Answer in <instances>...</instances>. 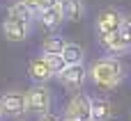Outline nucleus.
I'll return each mask as SVG.
<instances>
[{"mask_svg":"<svg viewBox=\"0 0 131 121\" xmlns=\"http://www.w3.org/2000/svg\"><path fill=\"white\" fill-rule=\"evenodd\" d=\"M88 78H90L99 89H115V87H120V85L124 82L127 71H124V64H122L117 57L108 55V57H99V59H94V62L90 64Z\"/></svg>","mask_w":131,"mask_h":121,"instance_id":"f257e3e1","label":"nucleus"},{"mask_svg":"<svg viewBox=\"0 0 131 121\" xmlns=\"http://www.w3.org/2000/svg\"><path fill=\"white\" fill-rule=\"evenodd\" d=\"M124 21H127V16H124L117 7H104V9L97 14V21H94L97 34H99V37H106V34L120 32L122 25H124Z\"/></svg>","mask_w":131,"mask_h":121,"instance_id":"f03ea898","label":"nucleus"},{"mask_svg":"<svg viewBox=\"0 0 131 121\" xmlns=\"http://www.w3.org/2000/svg\"><path fill=\"white\" fill-rule=\"evenodd\" d=\"M25 98H28V112L32 114H48L51 112V105H53V94L46 85H32L28 92H25Z\"/></svg>","mask_w":131,"mask_h":121,"instance_id":"7ed1b4c3","label":"nucleus"},{"mask_svg":"<svg viewBox=\"0 0 131 121\" xmlns=\"http://www.w3.org/2000/svg\"><path fill=\"white\" fill-rule=\"evenodd\" d=\"M62 117L78 119V121H92V96H88L85 92L71 94L69 103L64 105V114Z\"/></svg>","mask_w":131,"mask_h":121,"instance_id":"20e7f679","label":"nucleus"},{"mask_svg":"<svg viewBox=\"0 0 131 121\" xmlns=\"http://www.w3.org/2000/svg\"><path fill=\"white\" fill-rule=\"evenodd\" d=\"M0 110L5 112V117H21V114H25L28 112L25 92H21V89L2 92V96H0Z\"/></svg>","mask_w":131,"mask_h":121,"instance_id":"39448f33","label":"nucleus"},{"mask_svg":"<svg viewBox=\"0 0 131 121\" xmlns=\"http://www.w3.org/2000/svg\"><path fill=\"white\" fill-rule=\"evenodd\" d=\"M0 30H2V37H5L7 41H12V43H21V41H25V39L30 37V32H32V23L7 16V18L2 21V25H0Z\"/></svg>","mask_w":131,"mask_h":121,"instance_id":"423d86ee","label":"nucleus"},{"mask_svg":"<svg viewBox=\"0 0 131 121\" xmlns=\"http://www.w3.org/2000/svg\"><path fill=\"white\" fill-rule=\"evenodd\" d=\"M58 80H60V85H62L67 92L76 94V92H83V87H85V82H88L90 78H88V69H85L83 64H76V66H67L64 73L58 75Z\"/></svg>","mask_w":131,"mask_h":121,"instance_id":"0eeeda50","label":"nucleus"},{"mask_svg":"<svg viewBox=\"0 0 131 121\" xmlns=\"http://www.w3.org/2000/svg\"><path fill=\"white\" fill-rule=\"evenodd\" d=\"M28 75H30V80H35V85H46L51 78H55L48 66L46 55H37L28 62Z\"/></svg>","mask_w":131,"mask_h":121,"instance_id":"6e6552de","label":"nucleus"},{"mask_svg":"<svg viewBox=\"0 0 131 121\" xmlns=\"http://www.w3.org/2000/svg\"><path fill=\"white\" fill-rule=\"evenodd\" d=\"M99 41H101L104 50H106L108 55H113V57H117V55H124V53H129V50H131L129 41L122 37V32H113V34L99 37Z\"/></svg>","mask_w":131,"mask_h":121,"instance_id":"1a4fd4ad","label":"nucleus"},{"mask_svg":"<svg viewBox=\"0 0 131 121\" xmlns=\"http://www.w3.org/2000/svg\"><path fill=\"white\" fill-rule=\"evenodd\" d=\"M58 5L62 7L64 21H69V23H78L85 16V2L83 0H58Z\"/></svg>","mask_w":131,"mask_h":121,"instance_id":"9d476101","label":"nucleus"},{"mask_svg":"<svg viewBox=\"0 0 131 121\" xmlns=\"http://www.w3.org/2000/svg\"><path fill=\"white\" fill-rule=\"evenodd\" d=\"M39 21L46 30H58L62 23H64V14H62V7L60 5H53L51 9H44L39 14Z\"/></svg>","mask_w":131,"mask_h":121,"instance_id":"9b49d317","label":"nucleus"},{"mask_svg":"<svg viewBox=\"0 0 131 121\" xmlns=\"http://www.w3.org/2000/svg\"><path fill=\"white\" fill-rule=\"evenodd\" d=\"M62 57L67 62V66H76V64H83L85 59V50L81 43H74V41H67L64 50H62Z\"/></svg>","mask_w":131,"mask_h":121,"instance_id":"f8f14e48","label":"nucleus"},{"mask_svg":"<svg viewBox=\"0 0 131 121\" xmlns=\"http://www.w3.org/2000/svg\"><path fill=\"white\" fill-rule=\"evenodd\" d=\"M113 117V105L106 98H92V121H108Z\"/></svg>","mask_w":131,"mask_h":121,"instance_id":"ddd939ff","label":"nucleus"},{"mask_svg":"<svg viewBox=\"0 0 131 121\" xmlns=\"http://www.w3.org/2000/svg\"><path fill=\"white\" fill-rule=\"evenodd\" d=\"M64 46H67L64 39H60V37H46L44 43H41V53L44 55H62Z\"/></svg>","mask_w":131,"mask_h":121,"instance_id":"4468645a","label":"nucleus"},{"mask_svg":"<svg viewBox=\"0 0 131 121\" xmlns=\"http://www.w3.org/2000/svg\"><path fill=\"white\" fill-rule=\"evenodd\" d=\"M7 16H12V18H21V21H28V23H32V18H37L25 5H21V2H16V0L7 7Z\"/></svg>","mask_w":131,"mask_h":121,"instance_id":"2eb2a0df","label":"nucleus"},{"mask_svg":"<svg viewBox=\"0 0 131 121\" xmlns=\"http://www.w3.org/2000/svg\"><path fill=\"white\" fill-rule=\"evenodd\" d=\"M44 55V53H41ZM46 59H48V66H51V71H53V75L58 78L60 73H64V69H67V62H64V57L62 55H46Z\"/></svg>","mask_w":131,"mask_h":121,"instance_id":"dca6fc26","label":"nucleus"},{"mask_svg":"<svg viewBox=\"0 0 131 121\" xmlns=\"http://www.w3.org/2000/svg\"><path fill=\"white\" fill-rule=\"evenodd\" d=\"M16 2H21V5H25L37 18H39V14H41V9H39V0H16Z\"/></svg>","mask_w":131,"mask_h":121,"instance_id":"f3484780","label":"nucleus"},{"mask_svg":"<svg viewBox=\"0 0 131 121\" xmlns=\"http://www.w3.org/2000/svg\"><path fill=\"white\" fill-rule=\"evenodd\" d=\"M120 32H122V37L129 41V46H131V23H129V21H124V25H122V30H120Z\"/></svg>","mask_w":131,"mask_h":121,"instance_id":"a211bd4d","label":"nucleus"},{"mask_svg":"<svg viewBox=\"0 0 131 121\" xmlns=\"http://www.w3.org/2000/svg\"><path fill=\"white\" fill-rule=\"evenodd\" d=\"M53 5H58V0H39V9L44 11V9H51Z\"/></svg>","mask_w":131,"mask_h":121,"instance_id":"6ab92c4d","label":"nucleus"},{"mask_svg":"<svg viewBox=\"0 0 131 121\" xmlns=\"http://www.w3.org/2000/svg\"><path fill=\"white\" fill-rule=\"evenodd\" d=\"M37 121H62L60 119V117H55V114H51V112H48V114H41V117H39V119Z\"/></svg>","mask_w":131,"mask_h":121,"instance_id":"aec40b11","label":"nucleus"},{"mask_svg":"<svg viewBox=\"0 0 131 121\" xmlns=\"http://www.w3.org/2000/svg\"><path fill=\"white\" fill-rule=\"evenodd\" d=\"M62 121H78V119H67V117H62Z\"/></svg>","mask_w":131,"mask_h":121,"instance_id":"412c9836","label":"nucleus"},{"mask_svg":"<svg viewBox=\"0 0 131 121\" xmlns=\"http://www.w3.org/2000/svg\"><path fill=\"white\" fill-rule=\"evenodd\" d=\"M2 117H5V112H2V110H0V121H2Z\"/></svg>","mask_w":131,"mask_h":121,"instance_id":"4be33fe9","label":"nucleus"},{"mask_svg":"<svg viewBox=\"0 0 131 121\" xmlns=\"http://www.w3.org/2000/svg\"><path fill=\"white\" fill-rule=\"evenodd\" d=\"M127 21H129V23H131V16H127Z\"/></svg>","mask_w":131,"mask_h":121,"instance_id":"5701e85b","label":"nucleus"}]
</instances>
